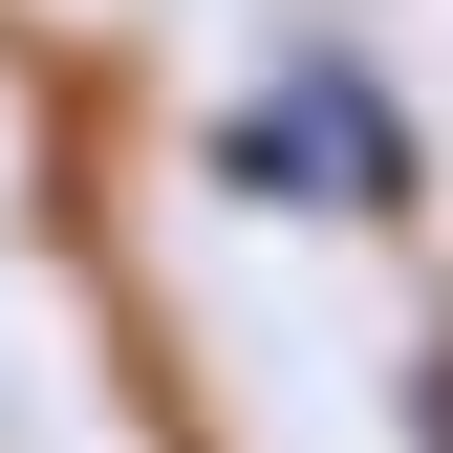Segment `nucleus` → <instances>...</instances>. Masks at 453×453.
<instances>
[{
  "label": "nucleus",
  "instance_id": "1",
  "mask_svg": "<svg viewBox=\"0 0 453 453\" xmlns=\"http://www.w3.org/2000/svg\"><path fill=\"white\" fill-rule=\"evenodd\" d=\"M216 173H238L259 216H411V195H432V151H411V108H388L346 43H303L280 87L216 108Z\"/></svg>",
  "mask_w": 453,
  "mask_h": 453
},
{
  "label": "nucleus",
  "instance_id": "2",
  "mask_svg": "<svg viewBox=\"0 0 453 453\" xmlns=\"http://www.w3.org/2000/svg\"><path fill=\"white\" fill-rule=\"evenodd\" d=\"M432 453H453V346H432Z\"/></svg>",
  "mask_w": 453,
  "mask_h": 453
}]
</instances>
